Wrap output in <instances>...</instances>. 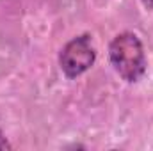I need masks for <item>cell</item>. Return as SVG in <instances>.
<instances>
[{"label":"cell","instance_id":"1","mask_svg":"<svg viewBox=\"0 0 153 151\" xmlns=\"http://www.w3.org/2000/svg\"><path fill=\"white\" fill-rule=\"evenodd\" d=\"M109 57L116 73L126 82H137L146 71L143 43L132 32H123L112 39Z\"/></svg>","mask_w":153,"mask_h":151},{"label":"cell","instance_id":"2","mask_svg":"<svg viewBox=\"0 0 153 151\" xmlns=\"http://www.w3.org/2000/svg\"><path fill=\"white\" fill-rule=\"evenodd\" d=\"M96 61V50L93 46V41L89 34H82L78 38H73L61 52L59 64L61 70L68 78L85 73Z\"/></svg>","mask_w":153,"mask_h":151},{"label":"cell","instance_id":"3","mask_svg":"<svg viewBox=\"0 0 153 151\" xmlns=\"http://www.w3.org/2000/svg\"><path fill=\"white\" fill-rule=\"evenodd\" d=\"M4 150H11V144H9V141L4 137V133L0 132V151H4Z\"/></svg>","mask_w":153,"mask_h":151}]
</instances>
